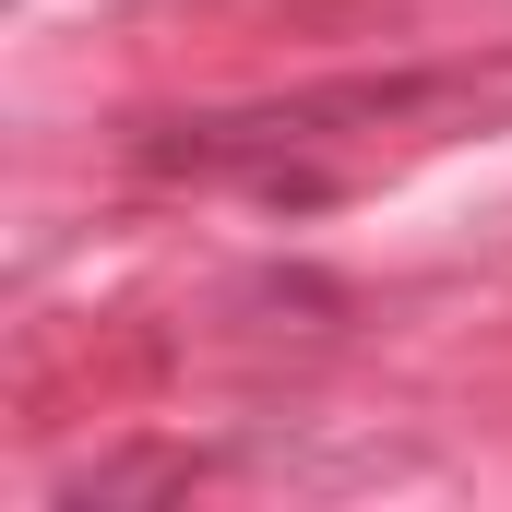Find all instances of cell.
<instances>
[{"label":"cell","instance_id":"6da1fadb","mask_svg":"<svg viewBox=\"0 0 512 512\" xmlns=\"http://www.w3.org/2000/svg\"><path fill=\"white\" fill-rule=\"evenodd\" d=\"M477 72L465 60H405V72H346V84H310V96H262V108H215V120H167L143 131V167L155 179H239V191H286V203H322V155H346L358 131H393L441 96H465Z\"/></svg>","mask_w":512,"mask_h":512}]
</instances>
